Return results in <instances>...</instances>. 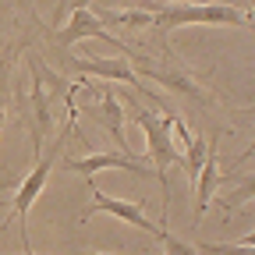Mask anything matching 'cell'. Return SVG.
<instances>
[{
	"label": "cell",
	"instance_id": "4",
	"mask_svg": "<svg viewBox=\"0 0 255 255\" xmlns=\"http://www.w3.org/2000/svg\"><path fill=\"white\" fill-rule=\"evenodd\" d=\"M89 191H92V206L82 213V223H89L96 213H110V216H117V220H124L128 227H138V231H149L156 241L163 238L167 231L159 227V223H152L149 216H145V209L138 206V202H128V199H110V195H103L100 188H96L92 181H89Z\"/></svg>",
	"mask_w": 255,
	"mask_h": 255
},
{
	"label": "cell",
	"instance_id": "16",
	"mask_svg": "<svg viewBox=\"0 0 255 255\" xmlns=\"http://www.w3.org/2000/svg\"><path fill=\"white\" fill-rule=\"evenodd\" d=\"M89 4H92V0H60V4H57V11H53V25L60 28V21L68 18L71 11H85Z\"/></svg>",
	"mask_w": 255,
	"mask_h": 255
},
{
	"label": "cell",
	"instance_id": "13",
	"mask_svg": "<svg viewBox=\"0 0 255 255\" xmlns=\"http://www.w3.org/2000/svg\"><path fill=\"white\" fill-rule=\"evenodd\" d=\"M202 159H206V138H202V135H191V142H188V149H184V156H181L184 174H188L191 184H195V177H199V170H202Z\"/></svg>",
	"mask_w": 255,
	"mask_h": 255
},
{
	"label": "cell",
	"instance_id": "20",
	"mask_svg": "<svg viewBox=\"0 0 255 255\" xmlns=\"http://www.w3.org/2000/svg\"><path fill=\"white\" fill-rule=\"evenodd\" d=\"M75 255H103V252H75Z\"/></svg>",
	"mask_w": 255,
	"mask_h": 255
},
{
	"label": "cell",
	"instance_id": "12",
	"mask_svg": "<svg viewBox=\"0 0 255 255\" xmlns=\"http://www.w3.org/2000/svg\"><path fill=\"white\" fill-rule=\"evenodd\" d=\"M100 25H128V28H152V11H92Z\"/></svg>",
	"mask_w": 255,
	"mask_h": 255
},
{
	"label": "cell",
	"instance_id": "7",
	"mask_svg": "<svg viewBox=\"0 0 255 255\" xmlns=\"http://www.w3.org/2000/svg\"><path fill=\"white\" fill-rule=\"evenodd\" d=\"M32 64V60H28ZM28 100H32V149L43 156V138L53 131V100L57 96L46 89L43 75L32 64V82H28Z\"/></svg>",
	"mask_w": 255,
	"mask_h": 255
},
{
	"label": "cell",
	"instance_id": "1",
	"mask_svg": "<svg viewBox=\"0 0 255 255\" xmlns=\"http://www.w3.org/2000/svg\"><path fill=\"white\" fill-rule=\"evenodd\" d=\"M131 121L142 128V135H145L149 156H152V163H156V181H159V188H163V216H167L170 213V167L181 159V152L170 142V114L159 117V114H152L145 107H135Z\"/></svg>",
	"mask_w": 255,
	"mask_h": 255
},
{
	"label": "cell",
	"instance_id": "19",
	"mask_svg": "<svg viewBox=\"0 0 255 255\" xmlns=\"http://www.w3.org/2000/svg\"><path fill=\"white\" fill-rule=\"evenodd\" d=\"M7 188H11V177H4V174H0V195H4Z\"/></svg>",
	"mask_w": 255,
	"mask_h": 255
},
{
	"label": "cell",
	"instance_id": "11",
	"mask_svg": "<svg viewBox=\"0 0 255 255\" xmlns=\"http://www.w3.org/2000/svg\"><path fill=\"white\" fill-rule=\"evenodd\" d=\"M135 60V68L145 75V78H152V82H159V85H167V89H174V92H184L188 100H199V103H206V92H202V85L191 78V75H184V71H159V68H152L149 60H142L138 53L131 57Z\"/></svg>",
	"mask_w": 255,
	"mask_h": 255
},
{
	"label": "cell",
	"instance_id": "15",
	"mask_svg": "<svg viewBox=\"0 0 255 255\" xmlns=\"http://www.w3.org/2000/svg\"><path fill=\"white\" fill-rule=\"evenodd\" d=\"M199 255H255L252 245H199Z\"/></svg>",
	"mask_w": 255,
	"mask_h": 255
},
{
	"label": "cell",
	"instance_id": "18",
	"mask_svg": "<svg viewBox=\"0 0 255 255\" xmlns=\"http://www.w3.org/2000/svg\"><path fill=\"white\" fill-rule=\"evenodd\" d=\"M159 245H163V252H167V255H199L191 245H184V241H181V238H174V234H163V238H159Z\"/></svg>",
	"mask_w": 255,
	"mask_h": 255
},
{
	"label": "cell",
	"instance_id": "2",
	"mask_svg": "<svg viewBox=\"0 0 255 255\" xmlns=\"http://www.w3.org/2000/svg\"><path fill=\"white\" fill-rule=\"evenodd\" d=\"M184 25H252V11H238L231 4H163L152 14L156 32H170Z\"/></svg>",
	"mask_w": 255,
	"mask_h": 255
},
{
	"label": "cell",
	"instance_id": "14",
	"mask_svg": "<svg viewBox=\"0 0 255 255\" xmlns=\"http://www.w3.org/2000/svg\"><path fill=\"white\" fill-rule=\"evenodd\" d=\"M252 191H255V177H245V184H241L238 191H231L227 199H223V220H231V216H234V209H238L241 202H248Z\"/></svg>",
	"mask_w": 255,
	"mask_h": 255
},
{
	"label": "cell",
	"instance_id": "9",
	"mask_svg": "<svg viewBox=\"0 0 255 255\" xmlns=\"http://www.w3.org/2000/svg\"><path fill=\"white\" fill-rule=\"evenodd\" d=\"M64 170H75L82 174L85 181H92L96 170H128V174H149L145 163H138V159H128L121 152H96V156H82V159H64Z\"/></svg>",
	"mask_w": 255,
	"mask_h": 255
},
{
	"label": "cell",
	"instance_id": "6",
	"mask_svg": "<svg viewBox=\"0 0 255 255\" xmlns=\"http://www.w3.org/2000/svg\"><path fill=\"white\" fill-rule=\"evenodd\" d=\"M75 68L85 75V78H110V82H124V85H131V89H142L145 96H149V100L159 107V114H174V110H167L163 107V100H159V96L152 92V89H145L142 85V78L135 75V68H131V64H128V60H107V57H89V60H75Z\"/></svg>",
	"mask_w": 255,
	"mask_h": 255
},
{
	"label": "cell",
	"instance_id": "22",
	"mask_svg": "<svg viewBox=\"0 0 255 255\" xmlns=\"http://www.w3.org/2000/svg\"><path fill=\"white\" fill-rule=\"evenodd\" d=\"M25 255H32V252H25Z\"/></svg>",
	"mask_w": 255,
	"mask_h": 255
},
{
	"label": "cell",
	"instance_id": "3",
	"mask_svg": "<svg viewBox=\"0 0 255 255\" xmlns=\"http://www.w3.org/2000/svg\"><path fill=\"white\" fill-rule=\"evenodd\" d=\"M53 163H57V152H46V156H39V159H36V167L28 170V177H25V181L18 184V191H14V199H11V213L0 220V234L11 227V220H21V223H25V231H28V209H32V202L39 199V191L46 188Z\"/></svg>",
	"mask_w": 255,
	"mask_h": 255
},
{
	"label": "cell",
	"instance_id": "5",
	"mask_svg": "<svg viewBox=\"0 0 255 255\" xmlns=\"http://www.w3.org/2000/svg\"><path fill=\"white\" fill-rule=\"evenodd\" d=\"M78 39H103V43H110L121 57H135V50L128 46V43H121V39H114V32H107L100 21H96V14H92L89 7H85V11H71L68 25L57 28V43H60L64 50H71Z\"/></svg>",
	"mask_w": 255,
	"mask_h": 255
},
{
	"label": "cell",
	"instance_id": "17",
	"mask_svg": "<svg viewBox=\"0 0 255 255\" xmlns=\"http://www.w3.org/2000/svg\"><path fill=\"white\" fill-rule=\"evenodd\" d=\"M170 135H174V149H188V142H191V131H188V128H184V121L181 117H174L170 114Z\"/></svg>",
	"mask_w": 255,
	"mask_h": 255
},
{
	"label": "cell",
	"instance_id": "8",
	"mask_svg": "<svg viewBox=\"0 0 255 255\" xmlns=\"http://www.w3.org/2000/svg\"><path fill=\"white\" fill-rule=\"evenodd\" d=\"M216 142H220V131L209 135L202 170H199V177H195V209H191V223H195V227H199V220L206 216V209H209V202H213V191L223 184V177H220V170H216Z\"/></svg>",
	"mask_w": 255,
	"mask_h": 255
},
{
	"label": "cell",
	"instance_id": "21",
	"mask_svg": "<svg viewBox=\"0 0 255 255\" xmlns=\"http://www.w3.org/2000/svg\"><path fill=\"white\" fill-rule=\"evenodd\" d=\"M0 124H4V114H0Z\"/></svg>",
	"mask_w": 255,
	"mask_h": 255
},
{
	"label": "cell",
	"instance_id": "10",
	"mask_svg": "<svg viewBox=\"0 0 255 255\" xmlns=\"http://www.w3.org/2000/svg\"><path fill=\"white\" fill-rule=\"evenodd\" d=\"M96 89H100V107H96V114L103 117V124H107V131L114 135V145L121 149V156L135 159L131 149H128V142H124V107H121V100L114 96V89H107V85H96ZM138 163H142V159H138Z\"/></svg>",
	"mask_w": 255,
	"mask_h": 255
}]
</instances>
